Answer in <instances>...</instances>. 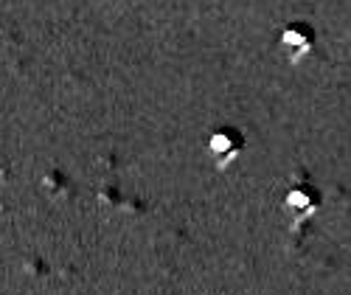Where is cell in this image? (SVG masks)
Here are the masks:
<instances>
[{
  "label": "cell",
  "mask_w": 351,
  "mask_h": 295,
  "mask_svg": "<svg viewBox=\"0 0 351 295\" xmlns=\"http://www.w3.org/2000/svg\"><path fill=\"white\" fill-rule=\"evenodd\" d=\"M315 194L312 191H306V189H295L289 197H287V209L289 211H295V217H306V214H312V209H315Z\"/></svg>",
  "instance_id": "3"
},
{
  "label": "cell",
  "mask_w": 351,
  "mask_h": 295,
  "mask_svg": "<svg viewBox=\"0 0 351 295\" xmlns=\"http://www.w3.org/2000/svg\"><path fill=\"white\" fill-rule=\"evenodd\" d=\"M242 135L237 132V130H219V132H214L211 135V141H208V150H211V155L219 161V163H230L233 158H237L239 152H242Z\"/></svg>",
  "instance_id": "1"
},
{
  "label": "cell",
  "mask_w": 351,
  "mask_h": 295,
  "mask_svg": "<svg viewBox=\"0 0 351 295\" xmlns=\"http://www.w3.org/2000/svg\"><path fill=\"white\" fill-rule=\"evenodd\" d=\"M281 43H284V48L289 51V56L292 59H301L304 54H309L312 51V43H315V32L306 25V23H292L287 32H284V37H281Z\"/></svg>",
  "instance_id": "2"
}]
</instances>
